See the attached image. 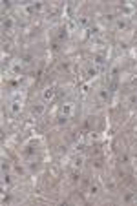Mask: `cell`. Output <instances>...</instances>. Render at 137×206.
<instances>
[{"label": "cell", "mask_w": 137, "mask_h": 206, "mask_svg": "<svg viewBox=\"0 0 137 206\" xmlns=\"http://www.w3.org/2000/svg\"><path fill=\"white\" fill-rule=\"evenodd\" d=\"M68 119H70L68 115H62V113H60V115L57 117V124H59V126H66V124H68Z\"/></svg>", "instance_id": "17"}, {"label": "cell", "mask_w": 137, "mask_h": 206, "mask_svg": "<svg viewBox=\"0 0 137 206\" xmlns=\"http://www.w3.org/2000/svg\"><path fill=\"white\" fill-rule=\"evenodd\" d=\"M13 170H15V173H17V175H26V173L29 171L26 166H22V164H15L13 166Z\"/></svg>", "instance_id": "11"}, {"label": "cell", "mask_w": 137, "mask_h": 206, "mask_svg": "<svg viewBox=\"0 0 137 206\" xmlns=\"http://www.w3.org/2000/svg\"><path fill=\"white\" fill-rule=\"evenodd\" d=\"M28 170H29V171H37V170H38V162L29 160V162H28Z\"/></svg>", "instance_id": "24"}, {"label": "cell", "mask_w": 137, "mask_h": 206, "mask_svg": "<svg viewBox=\"0 0 137 206\" xmlns=\"http://www.w3.org/2000/svg\"><path fill=\"white\" fill-rule=\"evenodd\" d=\"M86 73H88V77H95V75L99 73V68H97V66H90Z\"/></svg>", "instance_id": "23"}, {"label": "cell", "mask_w": 137, "mask_h": 206, "mask_svg": "<svg viewBox=\"0 0 137 206\" xmlns=\"http://www.w3.org/2000/svg\"><path fill=\"white\" fill-rule=\"evenodd\" d=\"M11 71H13V73H20V71H22V62H20V60L13 62V64H11Z\"/></svg>", "instance_id": "18"}, {"label": "cell", "mask_w": 137, "mask_h": 206, "mask_svg": "<svg viewBox=\"0 0 137 206\" xmlns=\"http://www.w3.org/2000/svg\"><path fill=\"white\" fill-rule=\"evenodd\" d=\"M68 68H70L68 62H62V64H60V69H68Z\"/></svg>", "instance_id": "34"}, {"label": "cell", "mask_w": 137, "mask_h": 206, "mask_svg": "<svg viewBox=\"0 0 137 206\" xmlns=\"http://www.w3.org/2000/svg\"><path fill=\"white\" fill-rule=\"evenodd\" d=\"M106 190H108V192H115V190H117V184H115L113 181H108V182H106Z\"/></svg>", "instance_id": "26"}, {"label": "cell", "mask_w": 137, "mask_h": 206, "mask_svg": "<svg viewBox=\"0 0 137 206\" xmlns=\"http://www.w3.org/2000/svg\"><path fill=\"white\" fill-rule=\"evenodd\" d=\"M106 20H108V22H112V20L115 22V17H113V15H106Z\"/></svg>", "instance_id": "36"}, {"label": "cell", "mask_w": 137, "mask_h": 206, "mask_svg": "<svg viewBox=\"0 0 137 206\" xmlns=\"http://www.w3.org/2000/svg\"><path fill=\"white\" fill-rule=\"evenodd\" d=\"M135 177H137V170H135Z\"/></svg>", "instance_id": "38"}, {"label": "cell", "mask_w": 137, "mask_h": 206, "mask_svg": "<svg viewBox=\"0 0 137 206\" xmlns=\"http://www.w3.org/2000/svg\"><path fill=\"white\" fill-rule=\"evenodd\" d=\"M0 168H2V173H9L13 166H11V162H9V160L4 159V160H2V164H0Z\"/></svg>", "instance_id": "15"}, {"label": "cell", "mask_w": 137, "mask_h": 206, "mask_svg": "<svg viewBox=\"0 0 137 206\" xmlns=\"http://www.w3.org/2000/svg\"><path fill=\"white\" fill-rule=\"evenodd\" d=\"M97 99H99V102H108V99H110V90L108 88H99L97 90Z\"/></svg>", "instance_id": "4"}, {"label": "cell", "mask_w": 137, "mask_h": 206, "mask_svg": "<svg viewBox=\"0 0 137 206\" xmlns=\"http://www.w3.org/2000/svg\"><path fill=\"white\" fill-rule=\"evenodd\" d=\"M37 153V148L33 146V144H29V146H26L24 148V155H28V157H33Z\"/></svg>", "instance_id": "13"}, {"label": "cell", "mask_w": 137, "mask_h": 206, "mask_svg": "<svg viewBox=\"0 0 137 206\" xmlns=\"http://www.w3.org/2000/svg\"><path fill=\"white\" fill-rule=\"evenodd\" d=\"M126 102H128V106H135L137 104V91H132L128 95V99H126Z\"/></svg>", "instance_id": "14"}, {"label": "cell", "mask_w": 137, "mask_h": 206, "mask_svg": "<svg viewBox=\"0 0 137 206\" xmlns=\"http://www.w3.org/2000/svg\"><path fill=\"white\" fill-rule=\"evenodd\" d=\"M20 110H22L20 100H11V104H9V111H11V115H18Z\"/></svg>", "instance_id": "5"}, {"label": "cell", "mask_w": 137, "mask_h": 206, "mask_svg": "<svg viewBox=\"0 0 137 206\" xmlns=\"http://www.w3.org/2000/svg\"><path fill=\"white\" fill-rule=\"evenodd\" d=\"M133 197H135V195H133L132 192H126V193L123 195V202H133Z\"/></svg>", "instance_id": "19"}, {"label": "cell", "mask_w": 137, "mask_h": 206, "mask_svg": "<svg viewBox=\"0 0 137 206\" xmlns=\"http://www.w3.org/2000/svg\"><path fill=\"white\" fill-rule=\"evenodd\" d=\"M77 27H88L90 26V17H86V15H80V17H77Z\"/></svg>", "instance_id": "6"}, {"label": "cell", "mask_w": 137, "mask_h": 206, "mask_svg": "<svg viewBox=\"0 0 137 206\" xmlns=\"http://www.w3.org/2000/svg\"><path fill=\"white\" fill-rule=\"evenodd\" d=\"M2 181H4V184H11V175L9 173H2Z\"/></svg>", "instance_id": "29"}, {"label": "cell", "mask_w": 137, "mask_h": 206, "mask_svg": "<svg viewBox=\"0 0 137 206\" xmlns=\"http://www.w3.org/2000/svg\"><path fill=\"white\" fill-rule=\"evenodd\" d=\"M80 179H82V175H80V171H79V170H73V171L70 173V181H71V182H75V184H77V182H80Z\"/></svg>", "instance_id": "10"}, {"label": "cell", "mask_w": 137, "mask_h": 206, "mask_svg": "<svg viewBox=\"0 0 137 206\" xmlns=\"http://www.w3.org/2000/svg\"><path fill=\"white\" fill-rule=\"evenodd\" d=\"M133 202H135V204H137V195H135V197H133Z\"/></svg>", "instance_id": "37"}, {"label": "cell", "mask_w": 137, "mask_h": 206, "mask_svg": "<svg viewBox=\"0 0 137 206\" xmlns=\"http://www.w3.org/2000/svg\"><path fill=\"white\" fill-rule=\"evenodd\" d=\"M2 7H4V9H9V7H11V4H9L7 0H4V2H2Z\"/></svg>", "instance_id": "33"}, {"label": "cell", "mask_w": 137, "mask_h": 206, "mask_svg": "<svg viewBox=\"0 0 137 206\" xmlns=\"http://www.w3.org/2000/svg\"><path fill=\"white\" fill-rule=\"evenodd\" d=\"M88 90H90V86L84 84V86H82V93H88Z\"/></svg>", "instance_id": "35"}, {"label": "cell", "mask_w": 137, "mask_h": 206, "mask_svg": "<svg viewBox=\"0 0 137 206\" xmlns=\"http://www.w3.org/2000/svg\"><path fill=\"white\" fill-rule=\"evenodd\" d=\"M108 90H110V93H113L115 90H117V82H115V80H113V82H112V84L108 86Z\"/></svg>", "instance_id": "30"}, {"label": "cell", "mask_w": 137, "mask_h": 206, "mask_svg": "<svg viewBox=\"0 0 137 206\" xmlns=\"http://www.w3.org/2000/svg\"><path fill=\"white\" fill-rule=\"evenodd\" d=\"M82 162H84V159H82V157H77V159H75V166H77V168L82 166Z\"/></svg>", "instance_id": "31"}, {"label": "cell", "mask_w": 137, "mask_h": 206, "mask_svg": "<svg viewBox=\"0 0 137 206\" xmlns=\"http://www.w3.org/2000/svg\"><path fill=\"white\" fill-rule=\"evenodd\" d=\"M101 31H102L101 26H91V27H90V33H91V35H101Z\"/></svg>", "instance_id": "25"}, {"label": "cell", "mask_w": 137, "mask_h": 206, "mask_svg": "<svg viewBox=\"0 0 137 206\" xmlns=\"http://www.w3.org/2000/svg\"><path fill=\"white\" fill-rule=\"evenodd\" d=\"M119 73H121V68H119V66H113V68L110 69V77H112V79H117Z\"/></svg>", "instance_id": "20"}, {"label": "cell", "mask_w": 137, "mask_h": 206, "mask_svg": "<svg viewBox=\"0 0 137 206\" xmlns=\"http://www.w3.org/2000/svg\"><path fill=\"white\" fill-rule=\"evenodd\" d=\"M60 113L70 117V115L73 113V102H64V104H62V108H60Z\"/></svg>", "instance_id": "8"}, {"label": "cell", "mask_w": 137, "mask_h": 206, "mask_svg": "<svg viewBox=\"0 0 137 206\" xmlns=\"http://www.w3.org/2000/svg\"><path fill=\"white\" fill-rule=\"evenodd\" d=\"M93 64H95L97 68H102L104 64H106V57H104V55H101V53L93 55Z\"/></svg>", "instance_id": "7"}, {"label": "cell", "mask_w": 137, "mask_h": 206, "mask_svg": "<svg viewBox=\"0 0 137 206\" xmlns=\"http://www.w3.org/2000/svg\"><path fill=\"white\" fill-rule=\"evenodd\" d=\"M126 27H128V18L126 17H117L115 18V29L117 31H124Z\"/></svg>", "instance_id": "3"}, {"label": "cell", "mask_w": 137, "mask_h": 206, "mask_svg": "<svg viewBox=\"0 0 137 206\" xmlns=\"http://www.w3.org/2000/svg\"><path fill=\"white\" fill-rule=\"evenodd\" d=\"M53 97H55V90L53 88H46L44 91H42V99L44 100H51Z\"/></svg>", "instance_id": "9"}, {"label": "cell", "mask_w": 137, "mask_h": 206, "mask_svg": "<svg viewBox=\"0 0 137 206\" xmlns=\"http://www.w3.org/2000/svg\"><path fill=\"white\" fill-rule=\"evenodd\" d=\"M68 35H70L68 27H60V29H59V33H57V38H59V40H66Z\"/></svg>", "instance_id": "12"}, {"label": "cell", "mask_w": 137, "mask_h": 206, "mask_svg": "<svg viewBox=\"0 0 137 206\" xmlns=\"http://www.w3.org/2000/svg\"><path fill=\"white\" fill-rule=\"evenodd\" d=\"M80 184H82V186H90L91 181H90V179H80Z\"/></svg>", "instance_id": "32"}, {"label": "cell", "mask_w": 137, "mask_h": 206, "mask_svg": "<svg viewBox=\"0 0 137 206\" xmlns=\"http://www.w3.org/2000/svg\"><path fill=\"white\" fill-rule=\"evenodd\" d=\"M13 27H15V20H13L11 17L4 15V17H2V29H4V31H11Z\"/></svg>", "instance_id": "2"}, {"label": "cell", "mask_w": 137, "mask_h": 206, "mask_svg": "<svg viewBox=\"0 0 137 206\" xmlns=\"http://www.w3.org/2000/svg\"><path fill=\"white\" fill-rule=\"evenodd\" d=\"M33 60H35V57L31 55V53H26V55L20 57V62H22V64H31Z\"/></svg>", "instance_id": "16"}, {"label": "cell", "mask_w": 137, "mask_h": 206, "mask_svg": "<svg viewBox=\"0 0 137 206\" xmlns=\"http://www.w3.org/2000/svg\"><path fill=\"white\" fill-rule=\"evenodd\" d=\"M33 9L35 11H42L44 9V2H33Z\"/></svg>", "instance_id": "28"}, {"label": "cell", "mask_w": 137, "mask_h": 206, "mask_svg": "<svg viewBox=\"0 0 137 206\" xmlns=\"http://www.w3.org/2000/svg\"><path fill=\"white\" fill-rule=\"evenodd\" d=\"M88 192L91 193V195H97L99 193V184H95V182H91L90 186H88Z\"/></svg>", "instance_id": "21"}, {"label": "cell", "mask_w": 137, "mask_h": 206, "mask_svg": "<svg viewBox=\"0 0 137 206\" xmlns=\"http://www.w3.org/2000/svg\"><path fill=\"white\" fill-rule=\"evenodd\" d=\"M102 160L101 159H95V160H93V168H95V170H102Z\"/></svg>", "instance_id": "27"}, {"label": "cell", "mask_w": 137, "mask_h": 206, "mask_svg": "<svg viewBox=\"0 0 137 206\" xmlns=\"http://www.w3.org/2000/svg\"><path fill=\"white\" fill-rule=\"evenodd\" d=\"M44 111H46V104H44V102H37V104L31 106V113H33L35 117L44 115Z\"/></svg>", "instance_id": "1"}, {"label": "cell", "mask_w": 137, "mask_h": 206, "mask_svg": "<svg viewBox=\"0 0 137 206\" xmlns=\"http://www.w3.org/2000/svg\"><path fill=\"white\" fill-rule=\"evenodd\" d=\"M119 162L121 164H130V155L128 153H121L119 155Z\"/></svg>", "instance_id": "22"}]
</instances>
